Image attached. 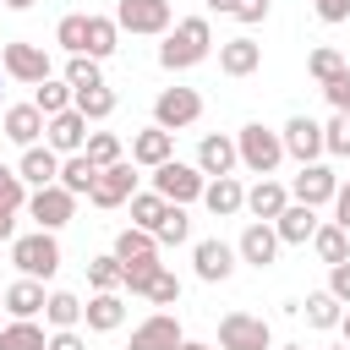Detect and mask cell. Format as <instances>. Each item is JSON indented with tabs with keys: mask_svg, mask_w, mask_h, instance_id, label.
<instances>
[{
	"mask_svg": "<svg viewBox=\"0 0 350 350\" xmlns=\"http://www.w3.org/2000/svg\"><path fill=\"white\" fill-rule=\"evenodd\" d=\"M208 49H213L208 16H180V22L164 33V44H159V66H164V71H186V66L208 60Z\"/></svg>",
	"mask_w": 350,
	"mask_h": 350,
	"instance_id": "1",
	"label": "cell"
},
{
	"mask_svg": "<svg viewBox=\"0 0 350 350\" xmlns=\"http://www.w3.org/2000/svg\"><path fill=\"white\" fill-rule=\"evenodd\" d=\"M235 148H241V164H246L252 175H273V170H279V159H284V137H279V131H268L262 120L241 126V131H235Z\"/></svg>",
	"mask_w": 350,
	"mask_h": 350,
	"instance_id": "2",
	"label": "cell"
},
{
	"mask_svg": "<svg viewBox=\"0 0 350 350\" xmlns=\"http://www.w3.org/2000/svg\"><path fill=\"white\" fill-rule=\"evenodd\" d=\"M11 262H16L27 279H55V268H60V246H55V230H33V235H16V241H11Z\"/></svg>",
	"mask_w": 350,
	"mask_h": 350,
	"instance_id": "3",
	"label": "cell"
},
{
	"mask_svg": "<svg viewBox=\"0 0 350 350\" xmlns=\"http://www.w3.org/2000/svg\"><path fill=\"white\" fill-rule=\"evenodd\" d=\"M202 186H208V175H202L197 164L164 159V164L153 170V191H159L164 202H197V197H202Z\"/></svg>",
	"mask_w": 350,
	"mask_h": 350,
	"instance_id": "4",
	"label": "cell"
},
{
	"mask_svg": "<svg viewBox=\"0 0 350 350\" xmlns=\"http://www.w3.org/2000/svg\"><path fill=\"white\" fill-rule=\"evenodd\" d=\"M219 350H273V334L252 312H224L219 317Z\"/></svg>",
	"mask_w": 350,
	"mask_h": 350,
	"instance_id": "5",
	"label": "cell"
},
{
	"mask_svg": "<svg viewBox=\"0 0 350 350\" xmlns=\"http://www.w3.org/2000/svg\"><path fill=\"white\" fill-rule=\"evenodd\" d=\"M197 115H202V93L197 88H164L153 98V126H164V131H186Z\"/></svg>",
	"mask_w": 350,
	"mask_h": 350,
	"instance_id": "6",
	"label": "cell"
},
{
	"mask_svg": "<svg viewBox=\"0 0 350 350\" xmlns=\"http://www.w3.org/2000/svg\"><path fill=\"white\" fill-rule=\"evenodd\" d=\"M71 213H77V197L60 180L55 186H38L27 197V219H38V230H60V224H71Z\"/></svg>",
	"mask_w": 350,
	"mask_h": 350,
	"instance_id": "7",
	"label": "cell"
},
{
	"mask_svg": "<svg viewBox=\"0 0 350 350\" xmlns=\"http://www.w3.org/2000/svg\"><path fill=\"white\" fill-rule=\"evenodd\" d=\"M131 197H137V175H131L126 159H120V164H104L98 180H93V191H88L93 208H120V202H131Z\"/></svg>",
	"mask_w": 350,
	"mask_h": 350,
	"instance_id": "8",
	"label": "cell"
},
{
	"mask_svg": "<svg viewBox=\"0 0 350 350\" xmlns=\"http://www.w3.org/2000/svg\"><path fill=\"white\" fill-rule=\"evenodd\" d=\"M170 0H120L115 5V22L126 33H170Z\"/></svg>",
	"mask_w": 350,
	"mask_h": 350,
	"instance_id": "9",
	"label": "cell"
},
{
	"mask_svg": "<svg viewBox=\"0 0 350 350\" xmlns=\"http://www.w3.org/2000/svg\"><path fill=\"white\" fill-rule=\"evenodd\" d=\"M0 71L16 77V82H27V88H38V82L49 77V55H44L38 44H5V49H0Z\"/></svg>",
	"mask_w": 350,
	"mask_h": 350,
	"instance_id": "10",
	"label": "cell"
},
{
	"mask_svg": "<svg viewBox=\"0 0 350 350\" xmlns=\"http://www.w3.org/2000/svg\"><path fill=\"white\" fill-rule=\"evenodd\" d=\"M279 230L268 224V219H252L246 230H241V241H235V252H241V262H252V268H268L273 257H279Z\"/></svg>",
	"mask_w": 350,
	"mask_h": 350,
	"instance_id": "11",
	"label": "cell"
},
{
	"mask_svg": "<svg viewBox=\"0 0 350 350\" xmlns=\"http://www.w3.org/2000/svg\"><path fill=\"white\" fill-rule=\"evenodd\" d=\"M44 137H49V148H55V153H82V148H88V115H82V109L71 104V109L49 115Z\"/></svg>",
	"mask_w": 350,
	"mask_h": 350,
	"instance_id": "12",
	"label": "cell"
},
{
	"mask_svg": "<svg viewBox=\"0 0 350 350\" xmlns=\"http://www.w3.org/2000/svg\"><path fill=\"white\" fill-rule=\"evenodd\" d=\"M290 191H295V202L323 208V202H334V197H339V175H334L328 164H317V159H312V164H301V175H295V186H290Z\"/></svg>",
	"mask_w": 350,
	"mask_h": 350,
	"instance_id": "13",
	"label": "cell"
},
{
	"mask_svg": "<svg viewBox=\"0 0 350 350\" xmlns=\"http://www.w3.org/2000/svg\"><path fill=\"white\" fill-rule=\"evenodd\" d=\"M186 334H180V323H175V312H153V317H142L137 328H131V350H175Z\"/></svg>",
	"mask_w": 350,
	"mask_h": 350,
	"instance_id": "14",
	"label": "cell"
},
{
	"mask_svg": "<svg viewBox=\"0 0 350 350\" xmlns=\"http://www.w3.org/2000/svg\"><path fill=\"white\" fill-rule=\"evenodd\" d=\"M44 126H49V115H44L38 104H11L5 120H0V137H11L16 148H33V142L44 137Z\"/></svg>",
	"mask_w": 350,
	"mask_h": 350,
	"instance_id": "15",
	"label": "cell"
},
{
	"mask_svg": "<svg viewBox=\"0 0 350 350\" xmlns=\"http://www.w3.org/2000/svg\"><path fill=\"white\" fill-rule=\"evenodd\" d=\"M279 137H284V153H290V159H301V164H312V159L323 153V126H317L312 115H290Z\"/></svg>",
	"mask_w": 350,
	"mask_h": 350,
	"instance_id": "16",
	"label": "cell"
},
{
	"mask_svg": "<svg viewBox=\"0 0 350 350\" xmlns=\"http://www.w3.org/2000/svg\"><path fill=\"white\" fill-rule=\"evenodd\" d=\"M235 246H224V241H197V252H191V262H197V279L202 284H224L230 273H235Z\"/></svg>",
	"mask_w": 350,
	"mask_h": 350,
	"instance_id": "17",
	"label": "cell"
},
{
	"mask_svg": "<svg viewBox=\"0 0 350 350\" xmlns=\"http://www.w3.org/2000/svg\"><path fill=\"white\" fill-rule=\"evenodd\" d=\"M235 164H241L235 137H219V131H213V137H202V142H197V170H202V175H230Z\"/></svg>",
	"mask_w": 350,
	"mask_h": 350,
	"instance_id": "18",
	"label": "cell"
},
{
	"mask_svg": "<svg viewBox=\"0 0 350 350\" xmlns=\"http://www.w3.org/2000/svg\"><path fill=\"white\" fill-rule=\"evenodd\" d=\"M273 230H279L284 246H306V241L317 235V208H312V202H290V208L273 219Z\"/></svg>",
	"mask_w": 350,
	"mask_h": 350,
	"instance_id": "19",
	"label": "cell"
},
{
	"mask_svg": "<svg viewBox=\"0 0 350 350\" xmlns=\"http://www.w3.org/2000/svg\"><path fill=\"white\" fill-rule=\"evenodd\" d=\"M262 66V44H252V38H224L219 44V71L224 77H252Z\"/></svg>",
	"mask_w": 350,
	"mask_h": 350,
	"instance_id": "20",
	"label": "cell"
},
{
	"mask_svg": "<svg viewBox=\"0 0 350 350\" xmlns=\"http://www.w3.org/2000/svg\"><path fill=\"white\" fill-rule=\"evenodd\" d=\"M131 159H137V164H148V170H159L164 159H175V131H164V126L137 131V137H131Z\"/></svg>",
	"mask_w": 350,
	"mask_h": 350,
	"instance_id": "21",
	"label": "cell"
},
{
	"mask_svg": "<svg viewBox=\"0 0 350 350\" xmlns=\"http://www.w3.org/2000/svg\"><path fill=\"white\" fill-rule=\"evenodd\" d=\"M16 175L27 180V186H55L60 180V153L55 148H22V164H16Z\"/></svg>",
	"mask_w": 350,
	"mask_h": 350,
	"instance_id": "22",
	"label": "cell"
},
{
	"mask_svg": "<svg viewBox=\"0 0 350 350\" xmlns=\"http://www.w3.org/2000/svg\"><path fill=\"white\" fill-rule=\"evenodd\" d=\"M202 202H208V213H213V219H230V213H241V208H246V191H241V180H235V175H213V180L202 186Z\"/></svg>",
	"mask_w": 350,
	"mask_h": 350,
	"instance_id": "23",
	"label": "cell"
},
{
	"mask_svg": "<svg viewBox=\"0 0 350 350\" xmlns=\"http://www.w3.org/2000/svg\"><path fill=\"white\" fill-rule=\"evenodd\" d=\"M82 323H88L93 334H109V328H120V323H126V301H120V290H98V295L82 306Z\"/></svg>",
	"mask_w": 350,
	"mask_h": 350,
	"instance_id": "24",
	"label": "cell"
},
{
	"mask_svg": "<svg viewBox=\"0 0 350 350\" xmlns=\"http://www.w3.org/2000/svg\"><path fill=\"white\" fill-rule=\"evenodd\" d=\"M284 208H290V191H284L279 180H268V175H262V180L246 191V213H252V219H268V224H273Z\"/></svg>",
	"mask_w": 350,
	"mask_h": 350,
	"instance_id": "25",
	"label": "cell"
},
{
	"mask_svg": "<svg viewBox=\"0 0 350 350\" xmlns=\"http://www.w3.org/2000/svg\"><path fill=\"white\" fill-rule=\"evenodd\" d=\"M49 306V295H44V279H16V284H5V312L11 317H38Z\"/></svg>",
	"mask_w": 350,
	"mask_h": 350,
	"instance_id": "26",
	"label": "cell"
},
{
	"mask_svg": "<svg viewBox=\"0 0 350 350\" xmlns=\"http://www.w3.org/2000/svg\"><path fill=\"white\" fill-rule=\"evenodd\" d=\"M93 180H98V164H93L88 153H66V159H60V186H66L71 197H88Z\"/></svg>",
	"mask_w": 350,
	"mask_h": 350,
	"instance_id": "27",
	"label": "cell"
},
{
	"mask_svg": "<svg viewBox=\"0 0 350 350\" xmlns=\"http://www.w3.org/2000/svg\"><path fill=\"white\" fill-rule=\"evenodd\" d=\"M115 257H120V262H142V257H159V235H153V230H137V224H126V230L115 235Z\"/></svg>",
	"mask_w": 350,
	"mask_h": 350,
	"instance_id": "28",
	"label": "cell"
},
{
	"mask_svg": "<svg viewBox=\"0 0 350 350\" xmlns=\"http://www.w3.org/2000/svg\"><path fill=\"white\" fill-rule=\"evenodd\" d=\"M312 246H317V257L334 268V262H345V257H350V230H345V224H317Z\"/></svg>",
	"mask_w": 350,
	"mask_h": 350,
	"instance_id": "29",
	"label": "cell"
},
{
	"mask_svg": "<svg viewBox=\"0 0 350 350\" xmlns=\"http://www.w3.org/2000/svg\"><path fill=\"white\" fill-rule=\"evenodd\" d=\"M0 350H49V339L33 317H16L11 328H0Z\"/></svg>",
	"mask_w": 350,
	"mask_h": 350,
	"instance_id": "30",
	"label": "cell"
},
{
	"mask_svg": "<svg viewBox=\"0 0 350 350\" xmlns=\"http://www.w3.org/2000/svg\"><path fill=\"white\" fill-rule=\"evenodd\" d=\"M339 306H345V301H339L334 290H317V295H306V306H301V312H306V323H312V328H339V317H345Z\"/></svg>",
	"mask_w": 350,
	"mask_h": 350,
	"instance_id": "31",
	"label": "cell"
},
{
	"mask_svg": "<svg viewBox=\"0 0 350 350\" xmlns=\"http://www.w3.org/2000/svg\"><path fill=\"white\" fill-rule=\"evenodd\" d=\"M115 38H120V22L115 16H88V55L93 60L115 55Z\"/></svg>",
	"mask_w": 350,
	"mask_h": 350,
	"instance_id": "32",
	"label": "cell"
},
{
	"mask_svg": "<svg viewBox=\"0 0 350 350\" xmlns=\"http://www.w3.org/2000/svg\"><path fill=\"white\" fill-rule=\"evenodd\" d=\"M71 98H77V88H71V82H55V77H44V82L33 88V104H38L44 115H60V109H71Z\"/></svg>",
	"mask_w": 350,
	"mask_h": 350,
	"instance_id": "33",
	"label": "cell"
},
{
	"mask_svg": "<svg viewBox=\"0 0 350 350\" xmlns=\"http://www.w3.org/2000/svg\"><path fill=\"white\" fill-rule=\"evenodd\" d=\"M71 104H77L88 120H109V115H115V93H109L104 82H98V88H77V98H71Z\"/></svg>",
	"mask_w": 350,
	"mask_h": 350,
	"instance_id": "34",
	"label": "cell"
},
{
	"mask_svg": "<svg viewBox=\"0 0 350 350\" xmlns=\"http://www.w3.org/2000/svg\"><path fill=\"white\" fill-rule=\"evenodd\" d=\"M153 235H159V246H180V241L191 235V219H186V202H170Z\"/></svg>",
	"mask_w": 350,
	"mask_h": 350,
	"instance_id": "35",
	"label": "cell"
},
{
	"mask_svg": "<svg viewBox=\"0 0 350 350\" xmlns=\"http://www.w3.org/2000/svg\"><path fill=\"white\" fill-rule=\"evenodd\" d=\"M164 208H170V202H164L159 191H137V197H131V224H137V230H159Z\"/></svg>",
	"mask_w": 350,
	"mask_h": 350,
	"instance_id": "36",
	"label": "cell"
},
{
	"mask_svg": "<svg viewBox=\"0 0 350 350\" xmlns=\"http://www.w3.org/2000/svg\"><path fill=\"white\" fill-rule=\"evenodd\" d=\"M44 317H49L55 328H77V323H82V301H77L71 290H55L49 306H44Z\"/></svg>",
	"mask_w": 350,
	"mask_h": 350,
	"instance_id": "37",
	"label": "cell"
},
{
	"mask_svg": "<svg viewBox=\"0 0 350 350\" xmlns=\"http://www.w3.org/2000/svg\"><path fill=\"white\" fill-rule=\"evenodd\" d=\"M55 44H60L66 55H88V16H60Z\"/></svg>",
	"mask_w": 350,
	"mask_h": 350,
	"instance_id": "38",
	"label": "cell"
},
{
	"mask_svg": "<svg viewBox=\"0 0 350 350\" xmlns=\"http://www.w3.org/2000/svg\"><path fill=\"white\" fill-rule=\"evenodd\" d=\"M120 273H126V262H120L115 252L88 262V284H93V290H120Z\"/></svg>",
	"mask_w": 350,
	"mask_h": 350,
	"instance_id": "39",
	"label": "cell"
},
{
	"mask_svg": "<svg viewBox=\"0 0 350 350\" xmlns=\"http://www.w3.org/2000/svg\"><path fill=\"white\" fill-rule=\"evenodd\" d=\"M306 71H312V82H334V77L345 71V55L323 44V49H312V60H306Z\"/></svg>",
	"mask_w": 350,
	"mask_h": 350,
	"instance_id": "40",
	"label": "cell"
},
{
	"mask_svg": "<svg viewBox=\"0 0 350 350\" xmlns=\"http://www.w3.org/2000/svg\"><path fill=\"white\" fill-rule=\"evenodd\" d=\"M82 153H88V159H93L98 170H104V164H120V137H115V131H93Z\"/></svg>",
	"mask_w": 350,
	"mask_h": 350,
	"instance_id": "41",
	"label": "cell"
},
{
	"mask_svg": "<svg viewBox=\"0 0 350 350\" xmlns=\"http://www.w3.org/2000/svg\"><path fill=\"white\" fill-rule=\"evenodd\" d=\"M164 262L159 257H142V262H126V273H120V284L131 290V295H148V284H153V273H159Z\"/></svg>",
	"mask_w": 350,
	"mask_h": 350,
	"instance_id": "42",
	"label": "cell"
},
{
	"mask_svg": "<svg viewBox=\"0 0 350 350\" xmlns=\"http://www.w3.org/2000/svg\"><path fill=\"white\" fill-rule=\"evenodd\" d=\"M66 82H71V88H98V82H104V77H98V60H93V55H71V60H66Z\"/></svg>",
	"mask_w": 350,
	"mask_h": 350,
	"instance_id": "43",
	"label": "cell"
},
{
	"mask_svg": "<svg viewBox=\"0 0 350 350\" xmlns=\"http://www.w3.org/2000/svg\"><path fill=\"white\" fill-rule=\"evenodd\" d=\"M323 148H328V153H339V159H350V115H339V109H334V120L323 126Z\"/></svg>",
	"mask_w": 350,
	"mask_h": 350,
	"instance_id": "44",
	"label": "cell"
},
{
	"mask_svg": "<svg viewBox=\"0 0 350 350\" xmlns=\"http://www.w3.org/2000/svg\"><path fill=\"white\" fill-rule=\"evenodd\" d=\"M148 301H153V306H175V301H180V279H175L170 268H159L153 284H148Z\"/></svg>",
	"mask_w": 350,
	"mask_h": 350,
	"instance_id": "45",
	"label": "cell"
},
{
	"mask_svg": "<svg viewBox=\"0 0 350 350\" xmlns=\"http://www.w3.org/2000/svg\"><path fill=\"white\" fill-rule=\"evenodd\" d=\"M0 202H11V208H27V180H22L16 170H5V164H0Z\"/></svg>",
	"mask_w": 350,
	"mask_h": 350,
	"instance_id": "46",
	"label": "cell"
},
{
	"mask_svg": "<svg viewBox=\"0 0 350 350\" xmlns=\"http://www.w3.org/2000/svg\"><path fill=\"white\" fill-rule=\"evenodd\" d=\"M323 93H328V104H334L339 115H350V66H345L334 82H323Z\"/></svg>",
	"mask_w": 350,
	"mask_h": 350,
	"instance_id": "47",
	"label": "cell"
},
{
	"mask_svg": "<svg viewBox=\"0 0 350 350\" xmlns=\"http://www.w3.org/2000/svg\"><path fill=\"white\" fill-rule=\"evenodd\" d=\"M328 290H334V295H339V301H345V306H350V257H345V262H334V268H328Z\"/></svg>",
	"mask_w": 350,
	"mask_h": 350,
	"instance_id": "48",
	"label": "cell"
},
{
	"mask_svg": "<svg viewBox=\"0 0 350 350\" xmlns=\"http://www.w3.org/2000/svg\"><path fill=\"white\" fill-rule=\"evenodd\" d=\"M230 16H241V22L252 27V22H262V16H268V0H235V11H230Z\"/></svg>",
	"mask_w": 350,
	"mask_h": 350,
	"instance_id": "49",
	"label": "cell"
},
{
	"mask_svg": "<svg viewBox=\"0 0 350 350\" xmlns=\"http://www.w3.org/2000/svg\"><path fill=\"white\" fill-rule=\"evenodd\" d=\"M323 22H350V0H312Z\"/></svg>",
	"mask_w": 350,
	"mask_h": 350,
	"instance_id": "50",
	"label": "cell"
},
{
	"mask_svg": "<svg viewBox=\"0 0 350 350\" xmlns=\"http://www.w3.org/2000/svg\"><path fill=\"white\" fill-rule=\"evenodd\" d=\"M49 350H88V345H82L77 328H55V334H49Z\"/></svg>",
	"mask_w": 350,
	"mask_h": 350,
	"instance_id": "51",
	"label": "cell"
},
{
	"mask_svg": "<svg viewBox=\"0 0 350 350\" xmlns=\"http://www.w3.org/2000/svg\"><path fill=\"white\" fill-rule=\"evenodd\" d=\"M334 224L350 230V186H339V197H334Z\"/></svg>",
	"mask_w": 350,
	"mask_h": 350,
	"instance_id": "52",
	"label": "cell"
},
{
	"mask_svg": "<svg viewBox=\"0 0 350 350\" xmlns=\"http://www.w3.org/2000/svg\"><path fill=\"white\" fill-rule=\"evenodd\" d=\"M11 230H16V208L0 202V241H11Z\"/></svg>",
	"mask_w": 350,
	"mask_h": 350,
	"instance_id": "53",
	"label": "cell"
},
{
	"mask_svg": "<svg viewBox=\"0 0 350 350\" xmlns=\"http://www.w3.org/2000/svg\"><path fill=\"white\" fill-rule=\"evenodd\" d=\"M208 11H235V0H208Z\"/></svg>",
	"mask_w": 350,
	"mask_h": 350,
	"instance_id": "54",
	"label": "cell"
},
{
	"mask_svg": "<svg viewBox=\"0 0 350 350\" xmlns=\"http://www.w3.org/2000/svg\"><path fill=\"white\" fill-rule=\"evenodd\" d=\"M175 350H219V345H191V339H180Z\"/></svg>",
	"mask_w": 350,
	"mask_h": 350,
	"instance_id": "55",
	"label": "cell"
},
{
	"mask_svg": "<svg viewBox=\"0 0 350 350\" xmlns=\"http://www.w3.org/2000/svg\"><path fill=\"white\" fill-rule=\"evenodd\" d=\"M339 328H345V345H350V312H345V317H339Z\"/></svg>",
	"mask_w": 350,
	"mask_h": 350,
	"instance_id": "56",
	"label": "cell"
},
{
	"mask_svg": "<svg viewBox=\"0 0 350 350\" xmlns=\"http://www.w3.org/2000/svg\"><path fill=\"white\" fill-rule=\"evenodd\" d=\"M5 5H11V11H27V5H33V0H5Z\"/></svg>",
	"mask_w": 350,
	"mask_h": 350,
	"instance_id": "57",
	"label": "cell"
},
{
	"mask_svg": "<svg viewBox=\"0 0 350 350\" xmlns=\"http://www.w3.org/2000/svg\"><path fill=\"white\" fill-rule=\"evenodd\" d=\"M284 350H306V345H284Z\"/></svg>",
	"mask_w": 350,
	"mask_h": 350,
	"instance_id": "58",
	"label": "cell"
},
{
	"mask_svg": "<svg viewBox=\"0 0 350 350\" xmlns=\"http://www.w3.org/2000/svg\"><path fill=\"white\" fill-rule=\"evenodd\" d=\"M0 306H5V290H0Z\"/></svg>",
	"mask_w": 350,
	"mask_h": 350,
	"instance_id": "59",
	"label": "cell"
},
{
	"mask_svg": "<svg viewBox=\"0 0 350 350\" xmlns=\"http://www.w3.org/2000/svg\"><path fill=\"white\" fill-rule=\"evenodd\" d=\"M339 350H350V345H339Z\"/></svg>",
	"mask_w": 350,
	"mask_h": 350,
	"instance_id": "60",
	"label": "cell"
}]
</instances>
